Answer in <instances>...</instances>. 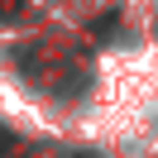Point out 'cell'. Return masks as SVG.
<instances>
[{
  "label": "cell",
  "mask_w": 158,
  "mask_h": 158,
  "mask_svg": "<svg viewBox=\"0 0 158 158\" xmlns=\"http://www.w3.org/2000/svg\"><path fill=\"white\" fill-rule=\"evenodd\" d=\"M19 5H24V0H0V10H5V15H15Z\"/></svg>",
  "instance_id": "cell-1"
}]
</instances>
